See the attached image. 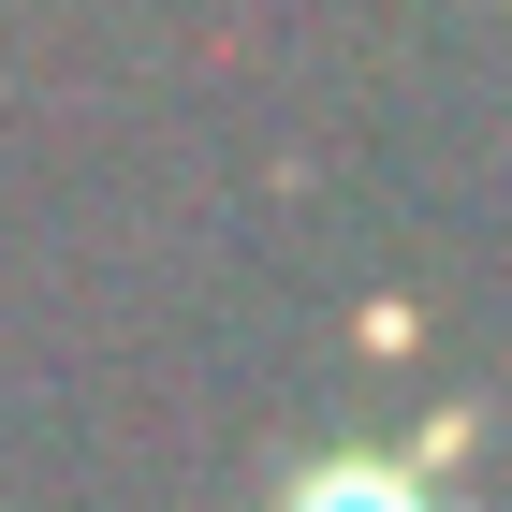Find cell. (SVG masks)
Here are the masks:
<instances>
[{
  "label": "cell",
  "instance_id": "obj_1",
  "mask_svg": "<svg viewBox=\"0 0 512 512\" xmlns=\"http://www.w3.org/2000/svg\"><path fill=\"white\" fill-rule=\"evenodd\" d=\"M278 512H425V483L410 469H308Z\"/></svg>",
  "mask_w": 512,
  "mask_h": 512
}]
</instances>
